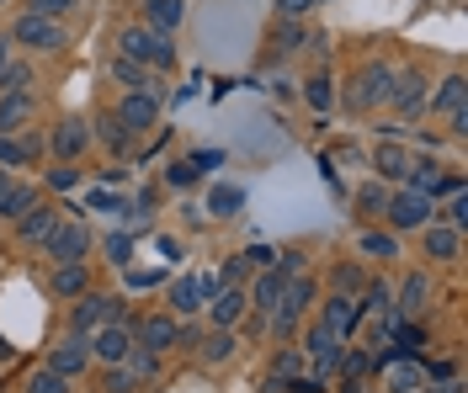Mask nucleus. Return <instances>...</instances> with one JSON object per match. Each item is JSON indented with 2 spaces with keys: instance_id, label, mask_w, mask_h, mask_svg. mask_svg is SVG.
Returning a JSON list of instances; mask_svg holds the SVG:
<instances>
[{
  "instance_id": "nucleus-3",
  "label": "nucleus",
  "mask_w": 468,
  "mask_h": 393,
  "mask_svg": "<svg viewBox=\"0 0 468 393\" xmlns=\"http://www.w3.org/2000/svg\"><path fill=\"white\" fill-rule=\"evenodd\" d=\"M309 303H314V281H309V277H288V281H283L277 308L266 314V325H272L277 335H292V330H298V314H303Z\"/></svg>"
},
{
  "instance_id": "nucleus-48",
  "label": "nucleus",
  "mask_w": 468,
  "mask_h": 393,
  "mask_svg": "<svg viewBox=\"0 0 468 393\" xmlns=\"http://www.w3.org/2000/svg\"><path fill=\"white\" fill-rule=\"evenodd\" d=\"M133 389H139V378H133V372L117 362L112 372H107V393H133Z\"/></svg>"
},
{
  "instance_id": "nucleus-53",
  "label": "nucleus",
  "mask_w": 468,
  "mask_h": 393,
  "mask_svg": "<svg viewBox=\"0 0 468 393\" xmlns=\"http://www.w3.org/2000/svg\"><path fill=\"white\" fill-rule=\"evenodd\" d=\"M336 287H341V292H356V287H362V272H356V266H336Z\"/></svg>"
},
{
  "instance_id": "nucleus-28",
  "label": "nucleus",
  "mask_w": 468,
  "mask_h": 393,
  "mask_svg": "<svg viewBox=\"0 0 468 393\" xmlns=\"http://www.w3.org/2000/svg\"><path fill=\"white\" fill-rule=\"evenodd\" d=\"M239 208H245V192L230 186V181H219V186L208 192V213H213V219H234Z\"/></svg>"
},
{
  "instance_id": "nucleus-41",
  "label": "nucleus",
  "mask_w": 468,
  "mask_h": 393,
  "mask_svg": "<svg viewBox=\"0 0 468 393\" xmlns=\"http://www.w3.org/2000/svg\"><path fill=\"white\" fill-rule=\"evenodd\" d=\"M277 255H283V250L261 239V245H250V250H245V266H250V272H272V266H277Z\"/></svg>"
},
{
  "instance_id": "nucleus-39",
  "label": "nucleus",
  "mask_w": 468,
  "mask_h": 393,
  "mask_svg": "<svg viewBox=\"0 0 468 393\" xmlns=\"http://www.w3.org/2000/svg\"><path fill=\"white\" fill-rule=\"evenodd\" d=\"M102 250H107V261H112V266H128V261H133V234H128V228H117V234L102 239Z\"/></svg>"
},
{
  "instance_id": "nucleus-5",
  "label": "nucleus",
  "mask_w": 468,
  "mask_h": 393,
  "mask_svg": "<svg viewBox=\"0 0 468 393\" xmlns=\"http://www.w3.org/2000/svg\"><path fill=\"white\" fill-rule=\"evenodd\" d=\"M11 43H22V49H32V54H54L64 49V27H58L54 16H22L16 27H11Z\"/></svg>"
},
{
  "instance_id": "nucleus-56",
  "label": "nucleus",
  "mask_w": 468,
  "mask_h": 393,
  "mask_svg": "<svg viewBox=\"0 0 468 393\" xmlns=\"http://www.w3.org/2000/svg\"><path fill=\"white\" fill-rule=\"evenodd\" d=\"M128 272V287H155L160 281V272H133V266H122Z\"/></svg>"
},
{
  "instance_id": "nucleus-44",
  "label": "nucleus",
  "mask_w": 468,
  "mask_h": 393,
  "mask_svg": "<svg viewBox=\"0 0 468 393\" xmlns=\"http://www.w3.org/2000/svg\"><path fill=\"white\" fill-rule=\"evenodd\" d=\"M192 181H197V165H192V160H171V165H166V186H176V192H186Z\"/></svg>"
},
{
  "instance_id": "nucleus-2",
  "label": "nucleus",
  "mask_w": 468,
  "mask_h": 393,
  "mask_svg": "<svg viewBox=\"0 0 468 393\" xmlns=\"http://www.w3.org/2000/svg\"><path fill=\"white\" fill-rule=\"evenodd\" d=\"M122 58L133 64H155V69H171L176 49H171V32H155V27H122Z\"/></svg>"
},
{
  "instance_id": "nucleus-33",
  "label": "nucleus",
  "mask_w": 468,
  "mask_h": 393,
  "mask_svg": "<svg viewBox=\"0 0 468 393\" xmlns=\"http://www.w3.org/2000/svg\"><path fill=\"white\" fill-rule=\"evenodd\" d=\"M32 202H38V192H32V186H22V181H11V192H5V202H0V219H22Z\"/></svg>"
},
{
  "instance_id": "nucleus-9",
  "label": "nucleus",
  "mask_w": 468,
  "mask_h": 393,
  "mask_svg": "<svg viewBox=\"0 0 468 393\" xmlns=\"http://www.w3.org/2000/svg\"><path fill=\"white\" fill-rule=\"evenodd\" d=\"M219 287H224V281L208 277V272H202V277H181L171 287V298H166V303H171V314H197V308H202V303H208Z\"/></svg>"
},
{
  "instance_id": "nucleus-61",
  "label": "nucleus",
  "mask_w": 468,
  "mask_h": 393,
  "mask_svg": "<svg viewBox=\"0 0 468 393\" xmlns=\"http://www.w3.org/2000/svg\"><path fill=\"white\" fill-rule=\"evenodd\" d=\"M341 393H362V389H356V378H346V383H341Z\"/></svg>"
},
{
  "instance_id": "nucleus-49",
  "label": "nucleus",
  "mask_w": 468,
  "mask_h": 393,
  "mask_svg": "<svg viewBox=\"0 0 468 393\" xmlns=\"http://www.w3.org/2000/svg\"><path fill=\"white\" fill-rule=\"evenodd\" d=\"M69 5H75V0H27V11H32V16H64V11H69Z\"/></svg>"
},
{
  "instance_id": "nucleus-36",
  "label": "nucleus",
  "mask_w": 468,
  "mask_h": 393,
  "mask_svg": "<svg viewBox=\"0 0 468 393\" xmlns=\"http://www.w3.org/2000/svg\"><path fill=\"white\" fill-rule=\"evenodd\" d=\"M112 75L128 85V91H155V85H149V69H144V64H133V58H117Z\"/></svg>"
},
{
  "instance_id": "nucleus-24",
  "label": "nucleus",
  "mask_w": 468,
  "mask_h": 393,
  "mask_svg": "<svg viewBox=\"0 0 468 393\" xmlns=\"http://www.w3.org/2000/svg\"><path fill=\"white\" fill-rule=\"evenodd\" d=\"M283 281H288V277H283V272L272 266V272H261V281H256V287L245 292V298H250V303L261 308V319H266V314L277 308V298H283Z\"/></svg>"
},
{
  "instance_id": "nucleus-27",
  "label": "nucleus",
  "mask_w": 468,
  "mask_h": 393,
  "mask_svg": "<svg viewBox=\"0 0 468 393\" xmlns=\"http://www.w3.org/2000/svg\"><path fill=\"white\" fill-rule=\"evenodd\" d=\"M373 170H378V175H389V181H405L410 155L400 149V144H378V149H373Z\"/></svg>"
},
{
  "instance_id": "nucleus-54",
  "label": "nucleus",
  "mask_w": 468,
  "mask_h": 393,
  "mask_svg": "<svg viewBox=\"0 0 468 393\" xmlns=\"http://www.w3.org/2000/svg\"><path fill=\"white\" fill-rule=\"evenodd\" d=\"M420 393H464V383H458V378H431Z\"/></svg>"
},
{
  "instance_id": "nucleus-42",
  "label": "nucleus",
  "mask_w": 468,
  "mask_h": 393,
  "mask_svg": "<svg viewBox=\"0 0 468 393\" xmlns=\"http://www.w3.org/2000/svg\"><path fill=\"white\" fill-rule=\"evenodd\" d=\"M336 372H346V378H367V372H373V356H367V351H341Z\"/></svg>"
},
{
  "instance_id": "nucleus-38",
  "label": "nucleus",
  "mask_w": 468,
  "mask_h": 393,
  "mask_svg": "<svg viewBox=\"0 0 468 393\" xmlns=\"http://www.w3.org/2000/svg\"><path fill=\"white\" fill-rule=\"evenodd\" d=\"M303 102H309L314 112H330V107H336V85L320 75V80H309V85H303Z\"/></svg>"
},
{
  "instance_id": "nucleus-37",
  "label": "nucleus",
  "mask_w": 468,
  "mask_h": 393,
  "mask_svg": "<svg viewBox=\"0 0 468 393\" xmlns=\"http://www.w3.org/2000/svg\"><path fill=\"white\" fill-rule=\"evenodd\" d=\"M230 356H234V330H213V335L202 340V362L219 367V362H230Z\"/></svg>"
},
{
  "instance_id": "nucleus-4",
  "label": "nucleus",
  "mask_w": 468,
  "mask_h": 393,
  "mask_svg": "<svg viewBox=\"0 0 468 393\" xmlns=\"http://www.w3.org/2000/svg\"><path fill=\"white\" fill-rule=\"evenodd\" d=\"M373 367H378V378L389 383V393H420L426 383H431V378H426V367H420L415 356H405V351H383Z\"/></svg>"
},
{
  "instance_id": "nucleus-25",
  "label": "nucleus",
  "mask_w": 468,
  "mask_h": 393,
  "mask_svg": "<svg viewBox=\"0 0 468 393\" xmlns=\"http://www.w3.org/2000/svg\"><path fill=\"white\" fill-rule=\"evenodd\" d=\"M426 255L431 261H458V228L426 224Z\"/></svg>"
},
{
  "instance_id": "nucleus-10",
  "label": "nucleus",
  "mask_w": 468,
  "mask_h": 393,
  "mask_svg": "<svg viewBox=\"0 0 468 393\" xmlns=\"http://www.w3.org/2000/svg\"><path fill=\"white\" fill-rule=\"evenodd\" d=\"M325 330L336 340H351V330L362 325V298H351V292H336L330 303H325V319H320Z\"/></svg>"
},
{
  "instance_id": "nucleus-29",
  "label": "nucleus",
  "mask_w": 468,
  "mask_h": 393,
  "mask_svg": "<svg viewBox=\"0 0 468 393\" xmlns=\"http://www.w3.org/2000/svg\"><path fill=\"white\" fill-rule=\"evenodd\" d=\"M96 138H102L112 155H128V138H133V133L122 128V117L117 112H107V117H96Z\"/></svg>"
},
{
  "instance_id": "nucleus-6",
  "label": "nucleus",
  "mask_w": 468,
  "mask_h": 393,
  "mask_svg": "<svg viewBox=\"0 0 468 393\" xmlns=\"http://www.w3.org/2000/svg\"><path fill=\"white\" fill-rule=\"evenodd\" d=\"M389 80H394V69H389V64H367V69L351 80L346 107H351V112H367V107H378V102L389 96Z\"/></svg>"
},
{
  "instance_id": "nucleus-16",
  "label": "nucleus",
  "mask_w": 468,
  "mask_h": 393,
  "mask_svg": "<svg viewBox=\"0 0 468 393\" xmlns=\"http://www.w3.org/2000/svg\"><path fill=\"white\" fill-rule=\"evenodd\" d=\"M303 351H309V362H314V378H320V383H325V378L336 372V362H341V340L330 335L325 325H320V330H309Z\"/></svg>"
},
{
  "instance_id": "nucleus-43",
  "label": "nucleus",
  "mask_w": 468,
  "mask_h": 393,
  "mask_svg": "<svg viewBox=\"0 0 468 393\" xmlns=\"http://www.w3.org/2000/svg\"><path fill=\"white\" fill-rule=\"evenodd\" d=\"M383 314V308H394V292H389V281H367V298H362V314Z\"/></svg>"
},
{
  "instance_id": "nucleus-11",
  "label": "nucleus",
  "mask_w": 468,
  "mask_h": 393,
  "mask_svg": "<svg viewBox=\"0 0 468 393\" xmlns=\"http://www.w3.org/2000/svg\"><path fill=\"white\" fill-rule=\"evenodd\" d=\"M383 208H389V224L394 228H426L431 224V197H420V192H400V197H389Z\"/></svg>"
},
{
  "instance_id": "nucleus-58",
  "label": "nucleus",
  "mask_w": 468,
  "mask_h": 393,
  "mask_svg": "<svg viewBox=\"0 0 468 393\" xmlns=\"http://www.w3.org/2000/svg\"><path fill=\"white\" fill-rule=\"evenodd\" d=\"M277 5H283V16H303V11H309L314 0H277Z\"/></svg>"
},
{
  "instance_id": "nucleus-51",
  "label": "nucleus",
  "mask_w": 468,
  "mask_h": 393,
  "mask_svg": "<svg viewBox=\"0 0 468 393\" xmlns=\"http://www.w3.org/2000/svg\"><path fill=\"white\" fill-rule=\"evenodd\" d=\"M447 224H453V228L468 224V197H464V192H453V202H447Z\"/></svg>"
},
{
  "instance_id": "nucleus-59",
  "label": "nucleus",
  "mask_w": 468,
  "mask_h": 393,
  "mask_svg": "<svg viewBox=\"0 0 468 393\" xmlns=\"http://www.w3.org/2000/svg\"><path fill=\"white\" fill-rule=\"evenodd\" d=\"M5 192H11V170H0V202H5Z\"/></svg>"
},
{
  "instance_id": "nucleus-14",
  "label": "nucleus",
  "mask_w": 468,
  "mask_h": 393,
  "mask_svg": "<svg viewBox=\"0 0 468 393\" xmlns=\"http://www.w3.org/2000/svg\"><path fill=\"white\" fill-rule=\"evenodd\" d=\"M133 345H144V351H171L176 345V314H149V319H139L133 325Z\"/></svg>"
},
{
  "instance_id": "nucleus-35",
  "label": "nucleus",
  "mask_w": 468,
  "mask_h": 393,
  "mask_svg": "<svg viewBox=\"0 0 468 393\" xmlns=\"http://www.w3.org/2000/svg\"><path fill=\"white\" fill-rule=\"evenodd\" d=\"M122 367H128V372H133L139 383H149V378L160 372V362H155V351H144V345H133V351L122 356Z\"/></svg>"
},
{
  "instance_id": "nucleus-57",
  "label": "nucleus",
  "mask_w": 468,
  "mask_h": 393,
  "mask_svg": "<svg viewBox=\"0 0 468 393\" xmlns=\"http://www.w3.org/2000/svg\"><path fill=\"white\" fill-rule=\"evenodd\" d=\"M426 378H458V362H431Z\"/></svg>"
},
{
  "instance_id": "nucleus-23",
  "label": "nucleus",
  "mask_w": 468,
  "mask_h": 393,
  "mask_svg": "<svg viewBox=\"0 0 468 393\" xmlns=\"http://www.w3.org/2000/svg\"><path fill=\"white\" fill-rule=\"evenodd\" d=\"M86 287H91V272H86L80 261H64L54 277H49V292H58V298H80Z\"/></svg>"
},
{
  "instance_id": "nucleus-46",
  "label": "nucleus",
  "mask_w": 468,
  "mask_h": 393,
  "mask_svg": "<svg viewBox=\"0 0 468 393\" xmlns=\"http://www.w3.org/2000/svg\"><path fill=\"white\" fill-rule=\"evenodd\" d=\"M389 335L400 340V351H420V345H426V330H420V325H405V319H400Z\"/></svg>"
},
{
  "instance_id": "nucleus-47",
  "label": "nucleus",
  "mask_w": 468,
  "mask_h": 393,
  "mask_svg": "<svg viewBox=\"0 0 468 393\" xmlns=\"http://www.w3.org/2000/svg\"><path fill=\"white\" fill-rule=\"evenodd\" d=\"M383 202H389V192H383V186H378V181H373V186H362V192H356V208H362V213H378V208H383Z\"/></svg>"
},
{
  "instance_id": "nucleus-19",
  "label": "nucleus",
  "mask_w": 468,
  "mask_h": 393,
  "mask_svg": "<svg viewBox=\"0 0 468 393\" xmlns=\"http://www.w3.org/2000/svg\"><path fill=\"white\" fill-rule=\"evenodd\" d=\"M16 228H22V239H27V245H43V239L58 228V208H49V202H32V208L16 219Z\"/></svg>"
},
{
  "instance_id": "nucleus-30",
  "label": "nucleus",
  "mask_w": 468,
  "mask_h": 393,
  "mask_svg": "<svg viewBox=\"0 0 468 393\" xmlns=\"http://www.w3.org/2000/svg\"><path fill=\"white\" fill-rule=\"evenodd\" d=\"M32 117V96H0V133H16Z\"/></svg>"
},
{
  "instance_id": "nucleus-7",
  "label": "nucleus",
  "mask_w": 468,
  "mask_h": 393,
  "mask_svg": "<svg viewBox=\"0 0 468 393\" xmlns=\"http://www.w3.org/2000/svg\"><path fill=\"white\" fill-rule=\"evenodd\" d=\"M405 181H410L405 192H420V197H431V202H436L442 192H464V181H458V175H442V165H436L431 155L415 160V165L405 170Z\"/></svg>"
},
{
  "instance_id": "nucleus-22",
  "label": "nucleus",
  "mask_w": 468,
  "mask_h": 393,
  "mask_svg": "<svg viewBox=\"0 0 468 393\" xmlns=\"http://www.w3.org/2000/svg\"><path fill=\"white\" fill-rule=\"evenodd\" d=\"M49 144H54V155H58V160H75V155H80V149L91 144V128L69 117V122H58V128H54V138H49Z\"/></svg>"
},
{
  "instance_id": "nucleus-17",
  "label": "nucleus",
  "mask_w": 468,
  "mask_h": 393,
  "mask_svg": "<svg viewBox=\"0 0 468 393\" xmlns=\"http://www.w3.org/2000/svg\"><path fill=\"white\" fill-rule=\"evenodd\" d=\"M383 102H389L394 112H415V107L426 102V75H420V69H405V75H394Z\"/></svg>"
},
{
  "instance_id": "nucleus-32",
  "label": "nucleus",
  "mask_w": 468,
  "mask_h": 393,
  "mask_svg": "<svg viewBox=\"0 0 468 393\" xmlns=\"http://www.w3.org/2000/svg\"><path fill=\"white\" fill-rule=\"evenodd\" d=\"M27 85H32V69H27V64H16V58H11V64H5V69H0V91H5V96H32V91H27Z\"/></svg>"
},
{
  "instance_id": "nucleus-45",
  "label": "nucleus",
  "mask_w": 468,
  "mask_h": 393,
  "mask_svg": "<svg viewBox=\"0 0 468 393\" xmlns=\"http://www.w3.org/2000/svg\"><path fill=\"white\" fill-rule=\"evenodd\" d=\"M27 393H69V378H58V372H32V383H27Z\"/></svg>"
},
{
  "instance_id": "nucleus-8",
  "label": "nucleus",
  "mask_w": 468,
  "mask_h": 393,
  "mask_svg": "<svg viewBox=\"0 0 468 393\" xmlns=\"http://www.w3.org/2000/svg\"><path fill=\"white\" fill-rule=\"evenodd\" d=\"M43 250H49V261H86L91 255V228H80V224H58L49 239H43Z\"/></svg>"
},
{
  "instance_id": "nucleus-31",
  "label": "nucleus",
  "mask_w": 468,
  "mask_h": 393,
  "mask_svg": "<svg viewBox=\"0 0 468 393\" xmlns=\"http://www.w3.org/2000/svg\"><path fill=\"white\" fill-rule=\"evenodd\" d=\"M181 16H186L181 0H149V27H155V32H176Z\"/></svg>"
},
{
  "instance_id": "nucleus-34",
  "label": "nucleus",
  "mask_w": 468,
  "mask_h": 393,
  "mask_svg": "<svg viewBox=\"0 0 468 393\" xmlns=\"http://www.w3.org/2000/svg\"><path fill=\"white\" fill-rule=\"evenodd\" d=\"M356 245H362V255H383V261H394V255H400V239H394V234H383V228L362 234Z\"/></svg>"
},
{
  "instance_id": "nucleus-12",
  "label": "nucleus",
  "mask_w": 468,
  "mask_h": 393,
  "mask_svg": "<svg viewBox=\"0 0 468 393\" xmlns=\"http://www.w3.org/2000/svg\"><path fill=\"white\" fill-rule=\"evenodd\" d=\"M117 117H122V128H128V133L155 128V122H160V102H155V91H128V96H122V107H117Z\"/></svg>"
},
{
  "instance_id": "nucleus-26",
  "label": "nucleus",
  "mask_w": 468,
  "mask_h": 393,
  "mask_svg": "<svg viewBox=\"0 0 468 393\" xmlns=\"http://www.w3.org/2000/svg\"><path fill=\"white\" fill-rule=\"evenodd\" d=\"M464 102H468V80L464 75H447V80H442V91H436V96H431V112H464Z\"/></svg>"
},
{
  "instance_id": "nucleus-13",
  "label": "nucleus",
  "mask_w": 468,
  "mask_h": 393,
  "mask_svg": "<svg viewBox=\"0 0 468 393\" xmlns=\"http://www.w3.org/2000/svg\"><path fill=\"white\" fill-rule=\"evenodd\" d=\"M86 367H91V340L86 335H69L64 345L49 351V372H58V378H80Z\"/></svg>"
},
{
  "instance_id": "nucleus-50",
  "label": "nucleus",
  "mask_w": 468,
  "mask_h": 393,
  "mask_svg": "<svg viewBox=\"0 0 468 393\" xmlns=\"http://www.w3.org/2000/svg\"><path fill=\"white\" fill-rule=\"evenodd\" d=\"M49 186H54V192H69V186H80V170H75V165L49 170Z\"/></svg>"
},
{
  "instance_id": "nucleus-40",
  "label": "nucleus",
  "mask_w": 468,
  "mask_h": 393,
  "mask_svg": "<svg viewBox=\"0 0 468 393\" xmlns=\"http://www.w3.org/2000/svg\"><path fill=\"white\" fill-rule=\"evenodd\" d=\"M272 378H277L283 389H288L292 378H303V351H283V356L272 362Z\"/></svg>"
},
{
  "instance_id": "nucleus-15",
  "label": "nucleus",
  "mask_w": 468,
  "mask_h": 393,
  "mask_svg": "<svg viewBox=\"0 0 468 393\" xmlns=\"http://www.w3.org/2000/svg\"><path fill=\"white\" fill-rule=\"evenodd\" d=\"M91 351H96L107 367H117V362L133 351V330H128V325H96V330H91Z\"/></svg>"
},
{
  "instance_id": "nucleus-18",
  "label": "nucleus",
  "mask_w": 468,
  "mask_h": 393,
  "mask_svg": "<svg viewBox=\"0 0 468 393\" xmlns=\"http://www.w3.org/2000/svg\"><path fill=\"white\" fill-rule=\"evenodd\" d=\"M431 308V281H426V272H410L405 287H400V298H394V314L400 319H420Z\"/></svg>"
},
{
  "instance_id": "nucleus-1",
  "label": "nucleus",
  "mask_w": 468,
  "mask_h": 393,
  "mask_svg": "<svg viewBox=\"0 0 468 393\" xmlns=\"http://www.w3.org/2000/svg\"><path fill=\"white\" fill-rule=\"evenodd\" d=\"M96 325H128V303L122 298H102V292H80L75 314H69V335H91Z\"/></svg>"
},
{
  "instance_id": "nucleus-21",
  "label": "nucleus",
  "mask_w": 468,
  "mask_h": 393,
  "mask_svg": "<svg viewBox=\"0 0 468 393\" xmlns=\"http://www.w3.org/2000/svg\"><path fill=\"white\" fill-rule=\"evenodd\" d=\"M38 133H27V138H11V133H0V165L5 170H22V165H32L38 160Z\"/></svg>"
},
{
  "instance_id": "nucleus-20",
  "label": "nucleus",
  "mask_w": 468,
  "mask_h": 393,
  "mask_svg": "<svg viewBox=\"0 0 468 393\" xmlns=\"http://www.w3.org/2000/svg\"><path fill=\"white\" fill-rule=\"evenodd\" d=\"M208 303H213V330H230L234 319H239V314L250 308V298H245V292H239L234 281H230V287H219V292H213Z\"/></svg>"
},
{
  "instance_id": "nucleus-55",
  "label": "nucleus",
  "mask_w": 468,
  "mask_h": 393,
  "mask_svg": "<svg viewBox=\"0 0 468 393\" xmlns=\"http://www.w3.org/2000/svg\"><path fill=\"white\" fill-rule=\"evenodd\" d=\"M91 208H102V213H122V202H117L112 192H91Z\"/></svg>"
},
{
  "instance_id": "nucleus-60",
  "label": "nucleus",
  "mask_w": 468,
  "mask_h": 393,
  "mask_svg": "<svg viewBox=\"0 0 468 393\" xmlns=\"http://www.w3.org/2000/svg\"><path fill=\"white\" fill-rule=\"evenodd\" d=\"M5 64H11V43H0V69H5Z\"/></svg>"
},
{
  "instance_id": "nucleus-52",
  "label": "nucleus",
  "mask_w": 468,
  "mask_h": 393,
  "mask_svg": "<svg viewBox=\"0 0 468 393\" xmlns=\"http://www.w3.org/2000/svg\"><path fill=\"white\" fill-rule=\"evenodd\" d=\"M192 165H197V175H202V170H219V165H224V149H197Z\"/></svg>"
}]
</instances>
